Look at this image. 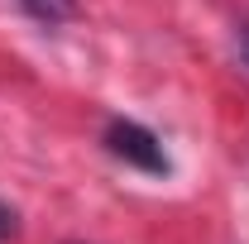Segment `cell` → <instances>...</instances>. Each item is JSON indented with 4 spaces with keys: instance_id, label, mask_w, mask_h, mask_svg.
I'll use <instances>...</instances> for the list:
<instances>
[{
    "instance_id": "obj_1",
    "label": "cell",
    "mask_w": 249,
    "mask_h": 244,
    "mask_svg": "<svg viewBox=\"0 0 249 244\" xmlns=\"http://www.w3.org/2000/svg\"><path fill=\"white\" fill-rule=\"evenodd\" d=\"M101 144H106L110 158H120V163H129V168L149 173V177H163V173L173 168L163 139H158L149 124H139V120H110L106 134H101Z\"/></svg>"
},
{
    "instance_id": "obj_2",
    "label": "cell",
    "mask_w": 249,
    "mask_h": 244,
    "mask_svg": "<svg viewBox=\"0 0 249 244\" xmlns=\"http://www.w3.org/2000/svg\"><path fill=\"white\" fill-rule=\"evenodd\" d=\"M15 5H19L29 19L48 24V29H53V24H67V19L77 15V0H15Z\"/></svg>"
},
{
    "instance_id": "obj_3",
    "label": "cell",
    "mask_w": 249,
    "mask_h": 244,
    "mask_svg": "<svg viewBox=\"0 0 249 244\" xmlns=\"http://www.w3.org/2000/svg\"><path fill=\"white\" fill-rule=\"evenodd\" d=\"M15 235H19V215H15V206H5V201H0V244L15 240Z\"/></svg>"
},
{
    "instance_id": "obj_4",
    "label": "cell",
    "mask_w": 249,
    "mask_h": 244,
    "mask_svg": "<svg viewBox=\"0 0 249 244\" xmlns=\"http://www.w3.org/2000/svg\"><path fill=\"white\" fill-rule=\"evenodd\" d=\"M240 58H245V67H249V24L240 29Z\"/></svg>"
}]
</instances>
